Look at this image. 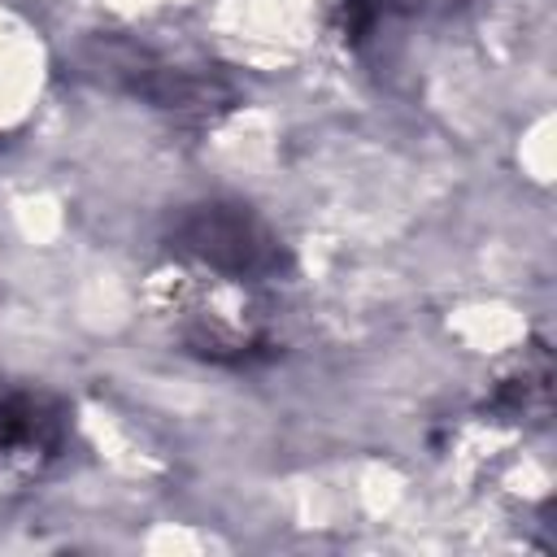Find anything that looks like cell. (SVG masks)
<instances>
[{"instance_id":"cell-2","label":"cell","mask_w":557,"mask_h":557,"mask_svg":"<svg viewBox=\"0 0 557 557\" xmlns=\"http://www.w3.org/2000/svg\"><path fill=\"white\" fill-rule=\"evenodd\" d=\"M57 409L39 396H9L0 400V444L4 448H52L57 444Z\"/></svg>"},{"instance_id":"cell-1","label":"cell","mask_w":557,"mask_h":557,"mask_svg":"<svg viewBox=\"0 0 557 557\" xmlns=\"http://www.w3.org/2000/svg\"><path fill=\"white\" fill-rule=\"evenodd\" d=\"M178 239L196 261H205L213 270H226V274H265V270L278 265L274 235L252 213H244L239 205L196 209L183 222Z\"/></svg>"}]
</instances>
